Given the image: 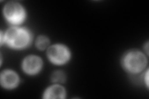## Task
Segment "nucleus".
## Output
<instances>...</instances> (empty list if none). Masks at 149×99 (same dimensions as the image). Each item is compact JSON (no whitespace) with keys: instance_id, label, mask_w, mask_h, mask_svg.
<instances>
[{"instance_id":"nucleus-1","label":"nucleus","mask_w":149,"mask_h":99,"mask_svg":"<svg viewBox=\"0 0 149 99\" xmlns=\"http://www.w3.org/2000/svg\"><path fill=\"white\" fill-rule=\"evenodd\" d=\"M4 40L13 48H21L29 44L31 36L29 31L26 29L13 27L6 32L4 35Z\"/></svg>"},{"instance_id":"nucleus-2","label":"nucleus","mask_w":149,"mask_h":99,"mask_svg":"<svg viewBox=\"0 0 149 99\" xmlns=\"http://www.w3.org/2000/svg\"><path fill=\"white\" fill-rule=\"evenodd\" d=\"M123 64L125 69L132 73L142 71L147 64V60L143 53L138 51H130L124 56Z\"/></svg>"},{"instance_id":"nucleus-3","label":"nucleus","mask_w":149,"mask_h":99,"mask_svg":"<svg viewBox=\"0 0 149 99\" xmlns=\"http://www.w3.org/2000/svg\"><path fill=\"white\" fill-rule=\"evenodd\" d=\"M4 14L7 20L14 24L21 23L25 17L24 9L19 4L15 2L6 4L4 8Z\"/></svg>"},{"instance_id":"nucleus-4","label":"nucleus","mask_w":149,"mask_h":99,"mask_svg":"<svg viewBox=\"0 0 149 99\" xmlns=\"http://www.w3.org/2000/svg\"><path fill=\"white\" fill-rule=\"evenodd\" d=\"M47 55L51 61L55 64H63L68 60L70 53L68 49L63 45H55L50 46Z\"/></svg>"},{"instance_id":"nucleus-5","label":"nucleus","mask_w":149,"mask_h":99,"mask_svg":"<svg viewBox=\"0 0 149 99\" xmlns=\"http://www.w3.org/2000/svg\"><path fill=\"white\" fill-rule=\"evenodd\" d=\"M42 66L40 58L36 56H29L27 57L23 62V69L25 72L29 74L37 73Z\"/></svg>"},{"instance_id":"nucleus-6","label":"nucleus","mask_w":149,"mask_h":99,"mask_svg":"<svg viewBox=\"0 0 149 99\" xmlns=\"http://www.w3.org/2000/svg\"><path fill=\"white\" fill-rule=\"evenodd\" d=\"M19 81L17 74L11 71H5L1 73V83L2 86L8 89L15 87Z\"/></svg>"},{"instance_id":"nucleus-7","label":"nucleus","mask_w":149,"mask_h":99,"mask_svg":"<svg viewBox=\"0 0 149 99\" xmlns=\"http://www.w3.org/2000/svg\"><path fill=\"white\" fill-rule=\"evenodd\" d=\"M65 96V91L63 87L55 85L47 89L44 93L45 98H63Z\"/></svg>"},{"instance_id":"nucleus-8","label":"nucleus","mask_w":149,"mask_h":99,"mask_svg":"<svg viewBox=\"0 0 149 99\" xmlns=\"http://www.w3.org/2000/svg\"><path fill=\"white\" fill-rule=\"evenodd\" d=\"M49 45V40L44 36H40L36 40V46L40 50H44Z\"/></svg>"},{"instance_id":"nucleus-9","label":"nucleus","mask_w":149,"mask_h":99,"mask_svg":"<svg viewBox=\"0 0 149 99\" xmlns=\"http://www.w3.org/2000/svg\"><path fill=\"white\" fill-rule=\"evenodd\" d=\"M65 74L62 71H56L52 74V79L54 82H62L65 81Z\"/></svg>"},{"instance_id":"nucleus-10","label":"nucleus","mask_w":149,"mask_h":99,"mask_svg":"<svg viewBox=\"0 0 149 99\" xmlns=\"http://www.w3.org/2000/svg\"><path fill=\"white\" fill-rule=\"evenodd\" d=\"M148 71L147 72V74H146V82H147V85H148Z\"/></svg>"}]
</instances>
